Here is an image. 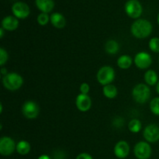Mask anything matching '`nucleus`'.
Returning a JSON list of instances; mask_svg holds the SVG:
<instances>
[{
    "mask_svg": "<svg viewBox=\"0 0 159 159\" xmlns=\"http://www.w3.org/2000/svg\"><path fill=\"white\" fill-rule=\"evenodd\" d=\"M144 139L149 143H155L159 141V127L156 124H149L143 132Z\"/></svg>",
    "mask_w": 159,
    "mask_h": 159,
    "instance_id": "nucleus-10",
    "label": "nucleus"
},
{
    "mask_svg": "<svg viewBox=\"0 0 159 159\" xmlns=\"http://www.w3.org/2000/svg\"><path fill=\"white\" fill-rule=\"evenodd\" d=\"M16 152L21 155H26L30 153L31 150V146L28 141H20L17 143Z\"/></svg>",
    "mask_w": 159,
    "mask_h": 159,
    "instance_id": "nucleus-20",
    "label": "nucleus"
},
{
    "mask_svg": "<svg viewBox=\"0 0 159 159\" xmlns=\"http://www.w3.org/2000/svg\"><path fill=\"white\" fill-rule=\"evenodd\" d=\"M150 110L153 114L159 116V97L152 99L150 102Z\"/></svg>",
    "mask_w": 159,
    "mask_h": 159,
    "instance_id": "nucleus-23",
    "label": "nucleus"
},
{
    "mask_svg": "<svg viewBox=\"0 0 159 159\" xmlns=\"http://www.w3.org/2000/svg\"><path fill=\"white\" fill-rule=\"evenodd\" d=\"M75 105L81 112H87L92 107V99L88 95L79 94L75 100Z\"/></svg>",
    "mask_w": 159,
    "mask_h": 159,
    "instance_id": "nucleus-12",
    "label": "nucleus"
},
{
    "mask_svg": "<svg viewBox=\"0 0 159 159\" xmlns=\"http://www.w3.org/2000/svg\"><path fill=\"white\" fill-rule=\"evenodd\" d=\"M134 153L138 159H148L152 155V148L148 142L140 141L135 144Z\"/></svg>",
    "mask_w": 159,
    "mask_h": 159,
    "instance_id": "nucleus-6",
    "label": "nucleus"
},
{
    "mask_svg": "<svg viewBox=\"0 0 159 159\" xmlns=\"http://www.w3.org/2000/svg\"><path fill=\"white\" fill-rule=\"evenodd\" d=\"M144 78L146 84L148 85H150V86L157 85L158 82V75L154 70H148V71H146Z\"/></svg>",
    "mask_w": 159,
    "mask_h": 159,
    "instance_id": "nucleus-17",
    "label": "nucleus"
},
{
    "mask_svg": "<svg viewBox=\"0 0 159 159\" xmlns=\"http://www.w3.org/2000/svg\"><path fill=\"white\" fill-rule=\"evenodd\" d=\"M134 62L140 69H147L152 63V56L147 52H139L135 55Z\"/></svg>",
    "mask_w": 159,
    "mask_h": 159,
    "instance_id": "nucleus-9",
    "label": "nucleus"
},
{
    "mask_svg": "<svg viewBox=\"0 0 159 159\" xmlns=\"http://www.w3.org/2000/svg\"><path fill=\"white\" fill-rule=\"evenodd\" d=\"M0 108H1V110H0V113H2V104H0Z\"/></svg>",
    "mask_w": 159,
    "mask_h": 159,
    "instance_id": "nucleus-33",
    "label": "nucleus"
},
{
    "mask_svg": "<svg viewBox=\"0 0 159 159\" xmlns=\"http://www.w3.org/2000/svg\"><path fill=\"white\" fill-rule=\"evenodd\" d=\"M132 96L135 102L138 103H146L150 99L151 89L148 85L143 83L138 84L134 87Z\"/></svg>",
    "mask_w": 159,
    "mask_h": 159,
    "instance_id": "nucleus-3",
    "label": "nucleus"
},
{
    "mask_svg": "<svg viewBox=\"0 0 159 159\" xmlns=\"http://www.w3.org/2000/svg\"><path fill=\"white\" fill-rule=\"evenodd\" d=\"M130 153V146L125 141H120L116 144L114 147V154L116 158H125Z\"/></svg>",
    "mask_w": 159,
    "mask_h": 159,
    "instance_id": "nucleus-13",
    "label": "nucleus"
},
{
    "mask_svg": "<svg viewBox=\"0 0 159 159\" xmlns=\"http://www.w3.org/2000/svg\"><path fill=\"white\" fill-rule=\"evenodd\" d=\"M124 9L130 18L137 19L142 13V6L138 0H128L126 2Z\"/></svg>",
    "mask_w": 159,
    "mask_h": 159,
    "instance_id": "nucleus-8",
    "label": "nucleus"
},
{
    "mask_svg": "<svg viewBox=\"0 0 159 159\" xmlns=\"http://www.w3.org/2000/svg\"><path fill=\"white\" fill-rule=\"evenodd\" d=\"M50 20H51V24L57 29H61L65 27L66 24V20L65 16L60 12H54L51 14L50 16Z\"/></svg>",
    "mask_w": 159,
    "mask_h": 159,
    "instance_id": "nucleus-15",
    "label": "nucleus"
},
{
    "mask_svg": "<svg viewBox=\"0 0 159 159\" xmlns=\"http://www.w3.org/2000/svg\"><path fill=\"white\" fill-rule=\"evenodd\" d=\"M38 159H51V158L47 155H42L39 157Z\"/></svg>",
    "mask_w": 159,
    "mask_h": 159,
    "instance_id": "nucleus-29",
    "label": "nucleus"
},
{
    "mask_svg": "<svg viewBox=\"0 0 159 159\" xmlns=\"http://www.w3.org/2000/svg\"><path fill=\"white\" fill-rule=\"evenodd\" d=\"M50 16H48V13H45V12H41L37 16V22L41 26H45V25L48 24Z\"/></svg>",
    "mask_w": 159,
    "mask_h": 159,
    "instance_id": "nucleus-25",
    "label": "nucleus"
},
{
    "mask_svg": "<svg viewBox=\"0 0 159 159\" xmlns=\"http://www.w3.org/2000/svg\"><path fill=\"white\" fill-rule=\"evenodd\" d=\"M16 148V144L12 138L9 137H2L0 139V154L3 156H9Z\"/></svg>",
    "mask_w": 159,
    "mask_h": 159,
    "instance_id": "nucleus-7",
    "label": "nucleus"
},
{
    "mask_svg": "<svg viewBox=\"0 0 159 159\" xmlns=\"http://www.w3.org/2000/svg\"><path fill=\"white\" fill-rule=\"evenodd\" d=\"M36 5L42 12L48 13L54 9V2L53 0H36Z\"/></svg>",
    "mask_w": 159,
    "mask_h": 159,
    "instance_id": "nucleus-16",
    "label": "nucleus"
},
{
    "mask_svg": "<svg viewBox=\"0 0 159 159\" xmlns=\"http://www.w3.org/2000/svg\"><path fill=\"white\" fill-rule=\"evenodd\" d=\"M4 36V29L2 27L0 28V38H2Z\"/></svg>",
    "mask_w": 159,
    "mask_h": 159,
    "instance_id": "nucleus-31",
    "label": "nucleus"
},
{
    "mask_svg": "<svg viewBox=\"0 0 159 159\" xmlns=\"http://www.w3.org/2000/svg\"><path fill=\"white\" fill-rule=\"evenodd\" d=\"M79 90H80V92H81V94L88 95L89 92V90H90L89 85L88 83H85V82L81 84Z\"/></svg>",
    "mask_w": 159,
    "mask_h": 159,
    "instance_id": "nucleus-27",
    "label": "nucleus"
},
{
    "mask_svg": "<svg viewBox=\"0 0 159 159\" xmlns=\"http://www.w3.org/2000/svg\"><path fill=\"white\" fill-rule=\"evenodd\" d=\"M102 93H103L105 97H107V99H111L116 97V96L118 94V90L115 85L110 84V85H107L105 86H103Z\"/></svg>",
    "mask_w": 159,
    "mask_h": 159,
    "instance_id": "nucleus-19",
    "label": "nucleus"
},
{
    "mask_svg": "<svg viewBox=\"0 0 159 159\" xmlns=\"http://www.w3.org/2000/svg\"><path fill=\"white\" fill-rule=\"evenodd\" d=\"M76 159H93V157L88 153H81L77 156Z\"/></svg>",
    "mask_w": 159,
    "mask_h": 159,
    "instance_id": "nucleus-28",
    "label": "nucleus"
},
{
    "mask_svg": "<svg viewBox=\"0 0 159 159\" xmlns=\"http://www.w3.org/2000/svg\"><path fill=\"white\" fill-rule=\"evenodd\" d=\"M22 113L23 116L30 120L36 119L40 113L39 106L34 101H26L22 107Z\"/></svg>",
    "mask_w": 159,
    "mask_h": 159,
    "instance_id": "nucleus-5",
    "label": "nucleus"
},
{
    "mask_svg": "<svg viewBox=\"0 0 159 159\" xmlns=\"http://www.w3.org/2000/svg\"><path fill=\"white\" fill-rule=\"evenodd\" d=\"M2 84L5 88L10 91H16L21 88L23 84V79L16 72H9L3 76Z\"/></svg>",
    "mask_w": 159,
    "mask_h": 159,
    "instance_id": "nucleus-2",
    "label": "nucleus"
},
{
    "mask_svg": "<svg viewBox=\"0 0 159 159\" xmlns=\"http://www.w3.org/2000/svg\"><path fill=\"white\" fill-rule=\"evenodd\" d=\"M156 91H157V93H158L159 94V80H158V83H157V85H156Z\"/></svg>",
    "mask_w": 159,
    "mask_h": 159,
    "instance_id": "nucleus-32",
    "label": "nucleus"
},
{
    "mask_svg": "<svg viewBox=\"0 0 159 159\" xmlns=\"http://www.w3.org/2000/svg\"><path fill=\"white\" fill-rule=\"evenodd\" d=\"M149 48L151 51L155 53H159V38L158 37H153L150 40L148 43Z\"/></svg>",
    "mask_w": 159,
    "mask_h": 159,
    "instance_id": "nucleus-24",
    "label": "nucleus"
},
{
    "mask_svg": "<svg viewBox=\"0 0 159 159\" xmlns=\"http://www.w3.org/2000/svg\"><path fill=\"white\" fill-rule=\"evenodd\" d=\"M130 31L134 37L136 38H147L152 32V25L148 20L144 19H138L131 25Z\"/></svg>",
    "mask_w": 159,
    "mask_h": 159,
    "instance_id": "nucleus-1",
    "label": "nucleus"
},
{
    "mask_svg": "<svg viewBox=\"0 0 159 159\" xmlns=\"http://www.w3.org/2000/svg\"><path fill=\"white\" fill-rule=\"evenodd\" d=\"M115 71L111 66H106L102 67L98 71L97 75H96V79H97L98 82L102 85L105 86L107 85H110L113 80L115 79Z\"/></svg>",
    "mask_w": 159,
    "mask_h": 159,
    "instance_id": "nucleus-4",
    "label": "nucleus"
},
{
    "mask_svg": "<svg viewBox=\"0 0 159 159\" xmlns=\"http://www.w3.org/2000/svg\"><path fill=\"white\" fill-rule=\"evenodd\" d=\"M1 74H2L4 76L8 74L7 70H6V68H2V69H1Z\"/></svg>",
    "mask_w": 159,
    "mask_h": 159,
    "instance_id": "nucleus-30",
    "label": "nucleus"
},
{
    "mask_svg": "<svg viewBox=\"0 0 159 159\" xmlns=\"http://www.w3.org/2000/svg\"><path fill=\"white\" fill-rule=\"evenodd\" d=\"M133 64V60L129 55H122L117 59V65L121 69H128Z\"/></svg>",
    "mask_w": 159,
    "mask_h": 159,
    "instance_id": "nucleus-18",
    "label": "nucleus"
},
{
    "mask_svg": "<svg viewBox=\"0 0 159 159\" xmlns=\"http://www.w3.org/2000/svg\"><path fill=\"white\" fill-rule=\"evenodd\" d=\"M8 57H9V55H8L7 51L4 48H0V65L1 66H3L7 62Z\"/></svg>",
    "mask_w": 159,
    "mask_h": 159,
    "instance_id": "nucleus-26",
    "label": "nucleus"
},
{
    "mask_svg": "<svg viewBox=\"0 0 159 159\" xmlns=\"http://www.w3.org/2000/svg\"><path fill=\"white\" fill-rule=\"evenodd\" d=\"M19 26L18 19L13 16H8L3 18L2 21V27L8 31H13Z\"/></svg>",
    "mask_w": 159,
    "mask_h": 159,
    "instance_id": "nucleus-14",
    "label": "nucleus"
},
{
    "mask_svg": "<svg viewBox=\"0 0 159 159\" xmlns=\"http://www.w3.org/2000/svg\"><path fill=\"white\" fill-rule=\"evenodd\" d=\"M128 128L132 133H138L142 129V124L138 119H133L129 122Z\"/></svg>",
    "mask_w": 159,
    "mask_h": 159,
    "instance_id": "nucleus-22",
    "label": "nucleus"
},
{
    "mask_svg": "<svg viewBox=\"0 0 159 159\" xmlns=\"http://www.w3.org/2000/svg\"><path fill=\"white\" fill-rule=\"evenodd\" d=\"M158 24H159V13H158Z\"/></svg>",
    "mask_w": 159,
    "mask_h": 159,
    "instance_id": "nucleus-34",
    "label": "nucleus"
},
{
    "mask_svg": "<svg viewBox=\"0 0 159 159\" xmlns=\"http://www.w3.org/2000/svg\"><path fill=\"white\" fill-rule=\"evenodd\" d=\"M120 45L117 41L114 40H110L106 43L105 50L109 54H116L119 51Z\"/></svg>",
    "mask_w": 159,
    "mask_h": 159,
    "instance_id": "nucleus-21",
    "label": "nucleus"
},
{
    "mask_svg": "<svg viewBox=\"0 0 159 159\" xmlns=\"http://www.w3.org/2000/svg\"><path fill=\"white\" fill-rule=\"evenodd\" d=\"M12 11L14 16L17 19H25L30 13L28 5L23 2H16L14 3L12 6Z\"/></svg>",
    "mask_w": 159,
    "mask_h": 159,
    "instance_id": "nucleus-11",
    "label": "nucleus"
}]
</instances>
